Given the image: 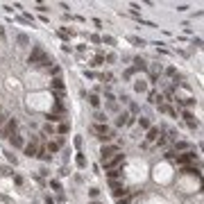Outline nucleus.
Listing matches in <instances>:
<instances>
[{"label": "nucleus", "instance_id": "30", "mask_svg": "<svg viewBox=\"0 0 204 204\" xmlns=\"http://www.w3.org/2000/svg\"><path fill=\"white\" fill-rule=\"evenodd\" d=\"M0 39H5V30H2V27H0Z\"/></svg>", "mask_w": 204, "mask_h": 204}, {"label": "nucleus", "instance_id": "13", "mask_svg": "<svg viewBox=\"0 0 204 204\" xmlns=\"http://www.w3.org/2000/svg\"><path fill=\"white\" fill-rule=\"evenodd\" d=\"M11 143H14V148H23V145H25L23 136H14V138H11Z\"/></svg>", "mask_w": 204, "mask_h": 204}, {"label": "nucleus", "instance_id": "27", "mask_svg": "<svg viewBox=\"0 0 204 204\" xmlns=\"http://www.w3.org/2000/svg\"><path fill=\"white\" fill-rule=\"evenodd\" d=\"M98 193H100L98 188H91V191H89V195H91V197H98Z\"/></svg>", "mask_w": 204, "mask_h": 204}, {"label": "nucleus", "instance_id": "3", "mask_svg": "<svg viewBox=\"0 0 204 204\" xmlns=\"http://www.w3.org/2000/svg\"><path fill=\"white\" fill-rule=\"evenodd\" d=\"M122 161H125V159H122V154L118 152V154H114V156H111V159H107V161H102V166H104V168H107V170H114V168H118V166H120V163H122Z\"/></svg>", "mask_w": 204, "mask_h": 204}, {"label": "nucleus", "instance_id": "1", "mask_svg": "<svg viewBox=\"0 0 204 204\" xmlns=\"http://www.w3.org/2000/svg\"><path fill=\"white\" fill-rule=\"evenodd\" d=\"M91 129H93V134H98V138H102V141H111L114 138V134L109 132V127L104 125V122H98V125H93Z\"/></svg>", "mask_w": 204, "mask_h": 204}, {"label": "nucleus", "instance_id": "20", "mask_svg": "<svg viewBox=\"0 0 204 204\" xmlns=\"http://www.w3.org/2000/svg\"><path fill=\"white\" fill-rule=\"evenodd\" d=\"M77 166H79V168H84V166H86V159H84L82 154H77Z\"/></svg>", "mask_w": 204, "mask_h": 204}, {"label": "nucleus", "instance_id": "14", "mask_svg": "<svg viewBox=\"0 0 204 204\" xmlns=\"http://www.w3.org/2000/svg\"><path fill=\"white\" fill-rule=\"evenodd\" d=\"M59 148H61V141H55V143H50V145H48V152H57Z\"/></svg>", "mask_w": 204, "mask_h": 204}, {"label": "nucleus", "instance_id": "2", "mask_svg": "<svg viewBox=\"0 0 204 204\" xmlns=\"http://www.w3.org/2000/svg\"><path fill=\"white\" fill-rule=\"evenodd\" d=\"M16 127H18V122H16V118H9V120L5 122L2 127H0V138H9L11 134L16 132Z\"/></svg>", "mask_w": 204, "mask_h": 204}, {"label": "nucleus", "instance_id": "29", "mask_svg": "<svg viewBox=\"0 0 204 204\" xmlns=\"http://www.w3.org/2000/svg\"><path fill=\"white\" fill-rule=\"evenodd\" d=\"M118 204H129V200H127V197H122V200H118Z\"/></svg>", "mask_w": 204, "mask_h": 204}, {"label": "nucleus", "instance_id": "5", "mask_svg": "<svg viewBox=\"0 0 204 204\" xmlns=\"http://www.w3.org/2000/svg\"><path fill=\"white\" fill-rule=\"evenodd\" d=\"M25 154L30 156V159H34V156L39 154V138H32V143L25 145Z\"/></svg>", "mask_w": 204, "mask_h": 204}, {"label": "nucleus", "instance_id": "19", "mask_svg": "<svg viewBox=\"0 0 204 204\" xmlns=\"http://www.w3.org/2000/svg\"><path fill=\"white\" fill-rule=\"evenodd\" d=\"M48 120H50V122H57V120H61V116H57V114H48Z\"/></svg>", "mask_w": 204, "mask_h": 204}, {"label": "nucleus", "instance_id": "4", "mask_svg": "<svg viewBox=\"0 0 204 204\" xmlns=\"http://www.w3.org/2000/svg\"><path fill=\"white\" fill-rule=\"evenodd\" d=\"M175 161H177L179 166H188L191 161H195V152H182V154L175 156Z\"/></svg>", "mask_w": 204, "mask_h": 204}, {"label": "nucleus", "instance_id": "25", "mask_svg": "<svg viewBox=\"0 0 204 204\" xmlns=\"http://www.w3.org/2000/svg\"><path fill=\"white\" fill-rule=\"evenodd\" d=\"M100 79H102V82H109V79H111V73H104Z\"/></svg>", "mask_w": 204, "mask_h": 204}, {"label": "nucleus", "instance_id": "23", "mask_svg": "<svg viewBox=\"0 0 204 204\" xmlns=\"http://www.w3.org/2000/svg\"><path fill=\"white\" fill-rule=\"evenodd\" d=\"M95 120L98 122H104V120H107V116H104V114H95Z\"/></svg>", "mask_w": 204, "mask_h": 204}, {"label": "nucleus", "instance_id": "21", "mask_svg": "<svg viewBox=\"0 0 204 204\" xmlns=\"http://www.w3.org/2000/svg\"><path fill=\"white\" fill-rule=\"evenodd\" d=\"M18 43H21V45H27L30 41H27V37H25V34H21V37H18Z\"/></svg>", "mask_w": 204, "mask_h": 204}, {"label": "nucleus", "instance_id": "10", "mask_svg": "<svg viewBox=\"0 0 204 204\" xmlns=\"http://www.w3.org/2000/svg\"><path fill=\"white\" fill-rule=\"evenodd\" d=\"M184 118H186V122H188L191 127H197V120L193 118V114H191V111H186V114H184Z\"/></svg>", "mask_w": 204, "mask_h": 204}, {"label": "nucleus", "instance_id": "28", "mask_svg": "<svg viewBox=\"0 0 204 204\" xmlns=\"http://www.w3.org/2000/svg\"><path fill=\"white\" fill-rule=\"evenodd\" d=\"M5 122H7V116H5V114H0V127H2Z\"/></svg>", "mask_w": 204, "mask_h": 204}, {"label": "nucleus", "instance_id": "31", "mask_svg": "<svg viewBox=\"0 0 204 204\" xmlns=\"http://www.w3.org/2000/svg\"><path fill=\"white\" fill-rule=\"evenodd\" d=\"M93 204H100V202H93Z\"/></svg>", "mask_w": 204, "mask_h": 204}, {"label": "nucleus", "instance_id": "6", "mask_svg": "<svg viewBox=\"0 0 204 204\" xmlns=\"http://www.w3.org/2000/svg\"><path fill=\"white\" fill-rule=\"evenodd\" d=\"M100 154H102V161H107V159H111L114 154H118V148H116V145H104Z\"/></svg>", "mask_w": 204, "mask_h": 204}, {"label": "nucleus", "instance_id": "8", "mask_svg": "<svg viewBox=\"0 0 204 204\" xmlns=\"http://www.w3.org/2000/svg\"><path fill=\"white\" fill-rule=\"evenodd\" d=\"M120 175H122V172H120V168H114V170H107V177L111 179V182H116V179H118Z\"/></svg>", "mask_w": 204, "mask_h": 204}, {"label": "nucleus", "instance_id": "24", "mask_svg": "<svg viewBox=\"0 0 204 204\" xmlns=\"http://www.w3.org/2000/svg\"><path fill=\"white\" fill-rule=\"evenodd\" d=\"M68 132V125H66V122H61V125H59V134H66Z\"/></svg>", "mask_w": 204, "mask_h": 204}, {"label": "nucleus", "instance_id": "9", "mask_svg": "<svg viewBox=\"0 0 204 204\" xmlns=\"http://www.w3.org/2000/svg\"><path fill=\"white\" fill-rule=\"evenodd\" d=\"M156 138H159V129H156V127H150L148 129V141H156Z\"/></svg>", "mask_w": 204, "mask_h": 204}, {"label": "nucleus", "instance_id": "26", "mask_svg": "<svg viewBox=\"0 0 204 204\" xmlns=\"http://www.w3.org/2000/svg\"><path fill=\"white\" fill-rule=\"evenodd\" d=\"M177 150H188V143H177Z\"/></svg>", "mask_w": 204, "mask_h": 204}, {"label": "nucleus", "instance_id": "15", "mask_svg": "<svg viewBox=\"0 0 204 204\" xmlns=\"http://www.w3.org/2000/svg\"><path fill=\"white\" fill-rule=\"evenodd\" d=\"M89 102H91V107H100V98L98 95H89Z\"/></svg>", "mask_w": 204, "mask_h": 204}, {"label": "nucleus", "instance_id": "16", "mask_svg": "<svg viewBox=\"0 0 204 204\" xmlns=\"http://www.w3.org/2000/svg\"><path fill=\"white\" fill-rule=\"evenodd\" d=\"M145 89H148V84H145V82H141V79H138V82H136V91H138V93H143Z\"/></svg>", "mask_w": 204, "mask_h": 204}, {"label": "nucleus", "instance_id": "22", "mask_svg": "<svg viewBox=\"0 0 204 204\" xmlns=\"http://www.w3.org/2000/svg\"><path fill=\"white\" fill-rule=\"evenodd\" d=\"M182 104H186V107H191V104H195L193 98H186V100H182Z\"/></svg>", "mask_w": 204, "mask_h": 204}, {"label": "nucleus", "instance_id": "7", "mask_svg": "<svg viewBox=\"0 0 204 204\" xmlns=\"http://www.w3.org/2000/svg\"><path fill=\"white\" fill-rule=\"evenodd\" d=\"M50 86H52L57 93H64V79H61V77H55V79L50 82Z\"/></svg>", "mask_w": 204, "mask_h": 204}, {"label": "nucleus", "instance_id": "18", "mask_svg": "<svg viewBox=\"0 0 204 204\" xmlns=\"http://www.w3.org/2000/svg\"><path fill=\"white\" fill-rule=\"evenodd\" d=\"M138 125H141L143 129H150V120L148 118H141V120H138Z\"/></svg>", "mask_w": 204, "mask_h": 204}, {"label": "nucleus", "instance_id": "17", "mask_svg": "<svg viewBox=\"0 0 204 204\" xmlns=\"http://www.w3.org/2000/svg\"><path fill=\"white\" fill-rule=\"evenodd\" d=\"M102 61H104V57H102V55H98L95 59H93V64H91V66H102Z\"/></svg>", "mask_w": 204, "mask_h": 204}, {"label": "nucleus", "instance_id": "11", "mask_svg": "<svg viewBox=\"0 0 204 204\" xmlns=\"http://www.w3.org/2000/svg\"><path fill=\"white\" fill-rule=\"evenodd\" d=\"M134 68H138V71H145L148 66H145V61L141 59V57H136V59H134Z\"/></svg>", "mask_w": 204, "mask_h": 204}, {"label": "nucleus", "instance_id": "12", "mask_svg": "<svg viewBox=\"0 0 204 204\" xmlns=\"http://www.w3.org/2000/svg\"><path fill=\"white\" fill-rule=\"evenodd\" d=\"M184 172H188V175H195V177H200V168H191V166H184Z\"/></svg>", "mask_w": 204, "mask_h": 204}]
</instances>
